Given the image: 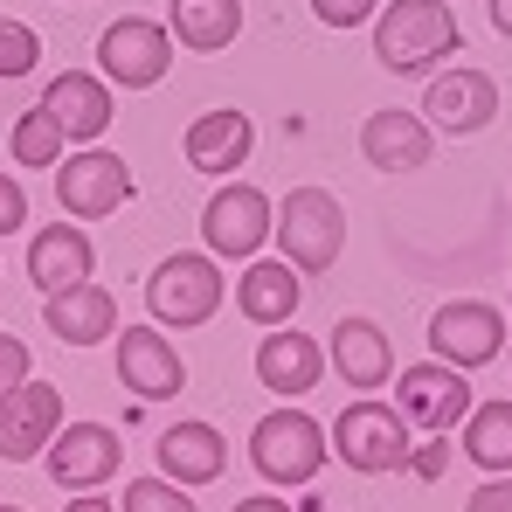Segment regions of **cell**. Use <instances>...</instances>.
Here are the masks:
<instances>
[{
	"mask_svg": "<svg viewBox=\"0 0 512 512\" xmlns=\"http://www.w3.org/2000/svg\"><path fill=\"white\" fill-rule=\"evenodd\" d=\"M326 436H333L340 464L360 471V478H381V471H402L409 464V416L388 409V402H353Z\"/></svg>",
	"mask_w": 512,
	"mask_h": 512,
	"instance_id": "cell-6",
	"label": "cell"
},
{
	"mask_svg": "<svg viewBox=\"0 0 512 512\" xmlns=\"http://www.w3.org/2000/svg\"><path fill=\"white\" fill-rule=\"evenodd\" d=\"M499 346H506V312L499 305H485V298H450V305H436V319H429V353L436 360H450V367H492L499 360Z\"/></svg>",
	"mask_w": 512,
	"mask_h": 512,
	"instance_id": "cell-10",
	"label": "cell"
},
{
	"mask_svg": "<svg viewBox=\"0 0 512 512\" xmlns=\"http://www.w3.org/2000/svg\"><path fill=\"white\" fill-rule=\"evenodd\" d=\"M118 381L139 395V402H167L187 388V367H180V353L160 326H125L118 333Z\"/></svg>",
	"mask_w": 512,
	"mask_h": 512,
	"instance_id": "cell-14",
	"label": "cell"
},
{
	"mask_svg": "<svg viewBox=\"0 0 512 512\" xmlns=\"http://www.w3.org/2000/svg\"><path fill=\"white\" fill-rule=\"evenodd\" d=\"M256 381L270 395H312L326 381V346L312 333H291V326H270L256 346Z\"/></svg>",
	"mask_w": 512,
	"mask_h": 512,
	"instance_id": "cell-17",
	"label": "cell"
},
{
	"mask_svg": "<svg viewBox=\"0 0 512 512\" xmlns=\"http://www.w3.org/2000/svg\"><path fill=\"white\" fill-rule=\"evenodd\" d=\"M457 429H464V457L485 478H506L512 471V402H471V416Z\"/></svg>",
	"mask_w": 512,
	"mask_h": 512,
	"instance_id": "cell-25",
	"label": "cell"
},
{
	"mask_svg": "<svg viewBox=\"0 0 512 512\" xmlns=\"http://www.w3.org/2000/svg\"><path fill=\"white\" fill-rule=\"evenodd\" d=\"M63 146H70V139H63V125H56L42 104H28V111L14 118L7 160H14V167H56V160H63Z\"/></svg>",
	"mask_w": 512,
	"mask_h": 512,
	"instance_id": "cell-26",
	"label": "cell"
},
{
	"mask_svg": "<svg viewBox=\"0 0 512 512\" xmlns=\"http://www.w3.org/2000/svg\"><path fill=\"white\" fill-rule=\"evenodd\" d=\"M270 236L284 243V263H291L298 277H312V270H333V263H340L346 215H340V201H333L326 187H291Z\"/></svg>",
	"mask_w": 512,
	"mask_h": 512,
	"instance_id": "cell-4",
	"label": "cell"
},
{
	"mask_svg": "<svg viewBox=\"0 0 512 512\" xmlns=\"http://www.w3.org/2000/svg\"><path fill=\"white\" fill-rule=\"evenodd\" d=\"M326 360L340 367V381L360 388V395H374V388L395 381V346H388V333L374 319H340L333 340H326Z\"/></svg>",
	"mask_w": 512,
	"mask_h": 512,
	"instance_id": "cell-22",
	"label": "cell"
},
{
	"mask_svg": "<svg viewBox=\"0 0 512 512\" xmlns=\"http://www.w3.org/2000/svg\"><path fill=\"white\" fill-rule=\"evenodd\" d=\"M42 111H49V118L63 125V139H77V146L104 139V132H111V118H118L111 84H104V77H90V70H63V77H49Z\"/></svg>",
	"mask_w": 512,
	"mask_h": 512,
	"instance_id": "cell-15",
	"label": "cell"
},
{
	"mask_svg": "<svg viewBox=\"0 0 512 512\" xmlns=\"http://www.w3.org/2000/svg\"><path fill=\"white\" fill-rule=\"evenodd\" d=\"M360 153L381 173H416L436 153V125H429L423 111H374L360 125Z\"/></svg>",
	"mask_w": 512,
	"mask_h": 512,
	"instance_id": "cell-20",
	"label": "cell"
},
{
	"mask_svg": "<svg viewBox=\"0 0 512 512\" xmlns=\"http://www.w3.org/2000/svg\"><path fill=\"white\" fill-rule=\"evenodd\" d=\"M56 201H63L70 222H104L132 201V167L104 146H84V153L56 160Z\"/></svg>",
	"mask_w": 512,
	"mask_h": 512,
	"instance_id": "cell-8",
	"label": "cell"
},
{
	"mask_svg": "<svg viewBox=\"0 0 512 512\" xmlns=\"http://www.w3.org/2000/svg\"><path fill=\"white\" fill-rule=\"evenodd\" d=\"M243 35V0H173V42L180 49H229Z\"/></svg>",
	"mask_w": 512,
	"mask_h": 512,
	"instance_id": "cell-24",
	"label": "cell"
},
{
	"mask_svg": "<svg viewBox=\"0 0 512 512\" xmlns=\"http://www.w3.org/2000/svg\"><path fill=\"white\" fill-rule=\"evenodd\" d=\"M35 63H42V35L28 21H7L0 14V77H28Z\"/></svg>",
	"mask_w": 512,
	"mask_h": 512,
	"instance_id": "cell-28",
	"label": "cell"
},
{
	"mask_svg": "<svg viewBox=\"0 0 512 512\" xmlns=\"http://www.w3.org/2000/svg\"><path fill=\"white\" fill-rule=\"evenodd\" d=\"M118 512H194V492L173 485V478H132Z\"/></svg>",
	"mask_w": 512,
	"mask_h": 512,
	"instance_id": "cell-27",
	"label": "cell"
},
{
	"mask_svg": "<svg viewBox=\"0 0 512 512\" xmlns=\"http://www.w3.org/2000/svg\"><path fill=\"white\" fill-rule=\"evenodd\" d=\"M256 146V125L236 111V104H222V111H201L194 125H187V139H180V153H187V167L194 173H215V180H229V173L250 160Z\"/></svg>",
	"mask_w": 512,
	"mask_h": 512,
	"instance_id": "cell-18",
	"label": "cell"
},
{
	"mask_svg": "<svg viewBox=\"0 0 512 512\" xmlns=\"http://www.w3.org/2000/svg\"><path fill=\"white\" fill-rule=\"evenodd\" d=\"M14 229H28V194H21V180L0 173V236H14Z\"/></svg>",
	"mask_w": 512,
	"mask_h": 512,
	"instance_id": "cell-31",
	"label": "cell"
},
{
	"mask_svg": "<svg viewBox=\"0 0 512 512\" xmlns=\"http://www.w3.org/2000/svg\"><path fill=\"white\" fill-rule=\"evenodd\" d=\"M326 457H333V436L305 409H270L250 429V464L263 485H312L326 471Z\"/></svg>",
	"mask_w": 512,
	"mask_h": 512,
	"instance_id": "cell-2",
	"label": "cell"
},
{
	"mask_svg": "<svg viewBox=\"0 0 512 512\" xmlns=\"http://www.w3.org/2000/svg\"><path fill=\"white\" fill-rule=\"evenodd\" d=\"M97 63H104V77L118 90H153L173 70V28L146 21V14H118L97 35Z\"/></svg>",
	"mask_w": 512,
	"mask_h": 512,
	"instance_id": "cell-7",
	"label": "cell"
},
{
	"mask_svg": "<svg viewBox=\"0 0 512 512\" xmlns=\"http://www.w3.org/2000/svg\"><path fill=\"white\" fill-rule=\"evenodd\" d=\"M97 250H90L84 222H49V229H35V243H28V277L42 284V298L49 291H63V284H84Z\"/></svg>",
	"mask_w": 512,
	"mask_h": 512,
	"instance_id": "cell-23",
	"label": "cell"
},
{
	"mask_svg": "<svg viewBox=\"0 0 512 512\" xmlns=\"http://www.w3.org/2000/svg\"><path fill=\"white\" fill-rule=\"evenodd\" d=\"M0 512H21V506H0Z\"/></svg>",
	"mask_w": 512,
	"mask_h": 512,
	"instance_id": "cell-36",
	"label": "cell"
},
{
	"mask_svg": "<svg viewBox=\"0 0 512 512\" xmlns=\"http://www.w3.org/2000/svg\"><path fill=\"white\" fill-rule=\"evenodd\" d=\"M270 229H277V201L263 187H250V180H222L208 194V208H201V243L222 263H250L270 243Z\"/></svg>",
	"mask_w": 512,
	"mask_h": 512,
	"instance_id": "cell-5",
	"label": "cell"
},
{
	"mask_svg": "<svg viewBox=\"0 0 512 512\" xmlns=\"http://www.w3.org/2000/svg\"><path fill=\"white\" fill-rule=\"evenodd\" d=\"M229 512H291V506H284L277 492H250V499H236Z\"/></svg>",
	"mask_w": 512,
	"mask_h": 512,
	"instance_id": "cell-33",
	"label": "cell"
},
{
	"mask_svg": "<svg viewBox=\"0 0 512 512\" xmlns=\"http://www.w3.org/2000/svg\"><path fill=\"white\" fill-rule=\"evenodd\" d=\"M153 457H160V478L173 485H215L222 471H229V436L215 423H173L160 443H153Z\"/></svg>",
	"mask_w": 512,
	"mask_h": 512,
	"instance_id": "cell-21",
	"label": "cell"
},
{
	"mask_svg": "<svg viewBox=\"0 0 512 512\" xmlns=\"http://www.w3.org/2000/svg\"><path fill=\"white\" fill-rule=\"evenodd\" d=\"M63 429V388L56 381H21L0 395V457L7 464H35L49 450V436Z\"/></svg>",
	"mask_w": 512,
	"mask_h": 512,
	"instance_id": "cell-12",
	"label": "cell"
},
{
	"mask_svg": "<svg viewBox=\"0 0 512 512\" xmlns=\"http://www.w3.org/2000/svg\"><path fill=\"white\" fill-rule=\"evenodd\" d=\"M63 512H118V506H111V499H97V492H77Z\"/></svg>",
	"mask_w": 512,
	"mask_h": 512,
	"instance_id": "cell-34",
	"label": "cell"
},
{
	"mask_svg": "<svg viewBox=\"0 0 512 512\" xmlns=\"http://www.w3.org/2000/svg\"><path fill=\"white\" fill-rule=\"evenodd\" d=\"M298 298H305V277L284 256H250L243 277H236V312L250 326H291L298 319Z\"/></svg>",
	"mask_w": 512,
	"mask_h": 512,
	"instance_id": "cell-19",
	"label": "cell"
},
{
	"mask_svg": "<svg viewBox=\"0 0 512 512\" xmlns=\"http://www.w3.org/2000/svg\"><path fill=\"white\" fill-rule=\"evenodd\" d=\"M222 270H215V256L208 250H173L153 277H146V312H153V326H173V333H187V326H208L215 319V305H222Z\"/></svg>",
	"mask_w": 512,
	"mask_h": 512,
	"instance_id": "cell-3",
	"label": "cell"
},
{
	"mask_svg": "<svg viewBox=\"0 0 512 512\" xmlns=\"http://www.w3.org/2000/svg\"><path fill=\"white\" fill-rule=\"evenodd\" d=\"M395 409L409 416V429L443 436V429H457L471 416V381H464V367H450V360H416V367L395 374Z\"/></svg>",
	"mask_w": 512,
	"mask_h": 512,
	"instance_id": "cell-9",
	"label": "cell"
},
{
	"mask_svg": "<svg viewBox=\"0 0 512 512\" xmlns=\"http://www.w3.org/2000/svg\"><path fill=\"white\" fill-rule=\"evenodd\" d=\"M42 326H49L63 346H97V340H111V333H118V298H111L97 277L63 284V291H49V298H42Z\"/></svg>",
	"mask_w": 512,
	"mask_h": 512,
	"instance_id": "cell-16",
	"label": "cell"
},
{
	"mask_svg": "<svg viewBox=\"0 0 512 512\" xmlns=\"http://www.w3.org/2000/svg\"><path fill=\"white\" fill-rule=\"evenodd\" d=\"M485 7H492V28L512 42V0H485Z\"/></svg>",
	"mask_w": 512,
	"mask_h": 512,
	"instance_id": "cell-35",
	"label": "cell"
},
{
	"mask_svg": "<svg viewBox=\"0 0 512 512\" xmlns=\"http://www.w3.org/2000/svg\"><path fill=\"white\" fill-rule=\"evenodd\" d=\"M28 374H35V353H28V340L0 333V395H7V388H21Z\"/></svg>",
	"mask_w": 512,
	"mask_h": 512,
	"instance_id": "cell-30",
	"label": "cell"
},
{
	"mask_svg": "<svg viewBox=\"0 0 512 512\" xmlns=\"http://www.w3.org/2000/svg\"><path fill=\"white\" fill-rule=\"evenodd\" d=\"M499 84L485 77V70H443L436 84L423 90V118L436 132H450V139H471V132H485L492 118H499Z\"/></svg>",
	"mask_w": 512,
	"mask_h": 512,
	"instance_id": "cell-13",
	"label": "cell"
},
{
	"mask_svg": "<svg viewBox=\"0 0 512 512\" xmlns=\"http://www.w3.org/2000/svg\"><path fill=\"white\" fill-rule=\"evenodd\" d=\"M312 14H319L326 28H360V21L381 14V0H312Z\"/></svg>",
	"mask_w": 512,
	"mask_h": 512,
	"instance_id": "cell-29",
	"label": "cell"
},
{
	"mask_svg": "<svg viewBox=\"0 0 512 512\" xmlns=\"http://www.w3.org/2000/svg\"><path fill=\"white\" fill-rule=\"evenodd\" d=\"M457 42H464V35H457L450 0H388V7L374 14V63L395 70V77L436 70Z\"/></svg>",
	"mask_w": 512,
	"mask_h": 512,
	"instance_id": "cell-1",
	"label": "cell"
},
{
	"mask_svg": "<svg viewBox=\"0 0 512 512\" xmlns=\"http://www.w3.org/2000/svg\"><path fill=\"white\" fill-rule=\"evenodd\" d=\"M464 512H512V471L506 478H485V485L464 499Z\"/></svg>",
	"mask_w": 512,
	"mask_h": 512,
	"instance_id": "cell-32",
	"label": "cell"
},
{
	"mask_svg": "<svg viewBox=\"0 0 512 512\" xmlns=\"http://www.w3.org/2000/svg\"><path fill=\"white\" fill-rule=\"evenodd\" d=\"M42 464H49V478H56L63 492H97V485L118 478V464H125V436L104 429V423H63L56 436H49Z\"/></svg>",
	"mask_w": 512,
	"mask_h": 512,
	"instance_id": "cell-11",
	"label": "cell"
}]
</instances>
